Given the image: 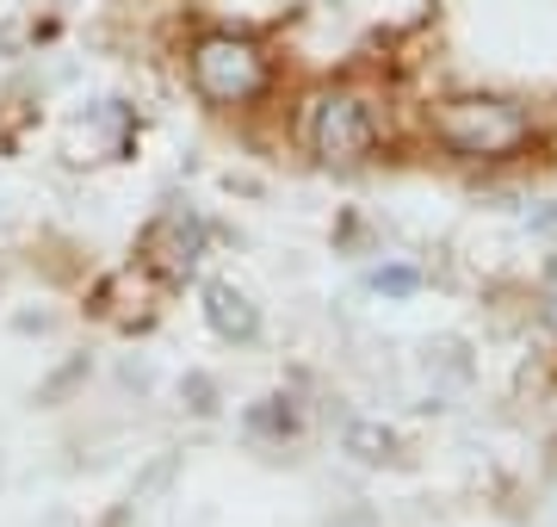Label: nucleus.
I'll return each instance as SVG.
<instances>
[{
  "mask_svg": "<svg viewBox=\"0 0 557 527\" xmlns=\"http://www.w3.org/2000/svg\"><path fill=\"white\" fill-rule=\"evenodd\" d=\"M372 285H379L384 298H409V292H416L421 280H416V267H384V273H379Z\"/></svg>",
  "mask_w": 557,
  "mask_h": 527,
  "instance_id": "obj_7",
  "label": "nucleus"
},
{
  "mask_svg": "<svg viewBox=\"0 0 557 527\" xmlns=\"http://www.w3.org/2000/svg\"><path fill=\"white\" fill-rule=\"evenodd\" d=\"M143 261L156 267V273H168V280H186V273L205 261V218L186 211V205L161 211V218L143 230Z\"/></svg>",
  "mask_w": 557,
  "mask_h": 527,
  "instance_id": "obj_4",
  "label": "nucleus"
},
{
  "mask_svg": "<svg viewBox=\"0 0 557 527\" xmlns=\"http://www.w3.org/2000/svg\"><path fill=\"white\" fill-rule=\"evenodd\" d=\"M347 453H354L359 466H384L397 453V434L384 422H347Z\"/></svg>",
  "mask_w": 557,
  "mask_h": 527,
  "instance_id": "obj_6",
  "label": "nucleus"
},
{
  "mask_svg": "<svg viewBox=\"0 0 557 527\" xmlns=\"http://www.w3.org/2000/svg\"><path fill=\"white\" fill-rule=\"evenodd\" d=\"M434 137L465 156V162H508L533 143V112L520 100L502 94H465V100H440L434 106Z\"/></svg>",
  "mask_w": 557,
  "mask_h": 527,
  "instance_id": "obj_1",
  "label": "nucleus"
},
{
  "mask_svg": "<svg viewBox=\"0 0 557 527\" xmlns=\"http://www.w3.org/2000/svg\"><path fill=\"white\" fill-rule=\"evenodd\" d=\"M304 143L322 168H354L379 149V112L354 87H329L304 112Z\"/></svg>",
  "mask_w": 557,
  "mask_h": 527,
  "instance_id": "obj_2",
  "label": "nucleus"
},
{
  "mask_svg": "<svg viewBox=\"0 0 557 527\" xmlns=\"http://www.w3.org/2000/svg\"><path fill=\"white\" fill-rule=\"evenodd\" d=\"M205 323L218 329L223 342H248L260 329V310L242 285H205Z\"/></svg>",
  "mask_w": 557,
  "mask_h": 527,
  "instance_id": "obj_5",
  "label": "nucleus"
},
{
  "mask_svg": "<svg viewBox=\"0 0 557 527\" xmlns=\"http://www.w3.org/2000/svg\"><path fill=\"white\" fill-rule=\"evenodd\" d=\"M193 82L211 106H248L267 94V57L236 32H211L193 44Z\"/></svg>",
  "mask_w": 557,
  "mask_h": 527,
  "instance_id": "obj_3",
  "label": "nucleus"
}]
</instances>
